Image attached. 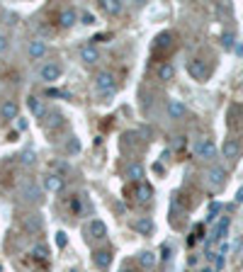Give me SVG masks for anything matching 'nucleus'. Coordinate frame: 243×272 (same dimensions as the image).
<instances>
[{"instance_id":"obj_12","label":"nucleus","mask_w":243,"mask_h":272,"mask_svg":"<svg viewBox=\"0 0 243 272\" xmlns=\"http://www.w3.org/2000/svg\"><path fill=\"white\" fill-rule=\"evenodd\" d=\"M76 20H78V13H76L73 8H68V10H64V13L59 15V25H61L64 30L73 27V25H76Z\"/></svg>"},{"instance_id":"obj_35","label":"nucleus","mask_w":243,"mask_h":272,"mask_svg":"<svg viewBox=\"0 0 243 272\" xmlns=\"http://www.w3.org/2000/svg\"><path fill=\"white\" fill-rule=\"evenodd\" d=\"M17 129L25 131V129H27V119H17Z\"/></svg>"},{"instance_id":"obj_9","label":"nucleus","mask_w":243,"mask_h":272,"mask_svg":"<svg viewBox=\"0 0 243 272\" xmlns=\"http://www.w3.org/2000/svg\"><path fill=\"white\" fill-rule=\"evenodd\" d=\"M221 153H224V158L236 160V158L241 156V144H238V139H226L224 146H221Z\"/></svg>"},{"instance_id":"obj_18","label":"nucleus","mask_w":243,"mask_h":272,"mask_svg":"<svg viewBox=\"0 0 243 272\" xmlns=\"http://www.w3.org/2000/svg\"><path fill=\"white\" fill-rule=\"evenodd\" d=\"M42 214H30L27 219H25V226H27V231L30 233H39L42 231Z\"/></svg>"},{"instance_id":"obj_4","label":"nucleus","mask_w":243,"mask_h":272,"mask_svg":"<svg viewBox=\"0 0 243 272\" xmlns=\"http://www.w3.org/2000/svg\"><path fill=\"white\" fill-rule=\"evenodd\" d=\"M61 66L59 64H54V61H49V64H44L42 68H39V78L44 80V83H54V80H59L61 78Z\"/></svg>"},{"instance_id":"obj_34","label":"nucleus","mask_w":243,"mask_h":272,"mask_svg":"<svg viewBox=\"0 0 243 272\" xmlns=\"http://www.w3.org/2000/svg\"><path fill=\"white\" fill-rule=\"evenodd\" d=\"M173 146H175V148H182V146H185V136H175Z\"/></svg>"},{"instance_id":"obj_20","label":"nucleus","mask_w":243,"mask_h":272,"mask_svg":"<svg viewBox=\"0 0 243 272\" xmlns=\"http://www.w3.org/2000/svg\"><path fill=\"white\" fill-rule=\"evenodd\" d=\"M93 260H95V265H97L100 270H107L110 262H112V255H110V250H97V253L93 255Z\"/></svg>"},{"instance_id":"obj_40","label":"nucleus","mask_w":243,"mask_h":272,"mask_svg":"<svg viewBox=\"0 0 243 272\" xmlns=\"http://www.w3.org/2000/svg\"><path fill=\"white\" fill-rule=\"evenodd\" d=\"M119 272H134V270H129V267H124V270H119Z\"/></svg>"},{"instance_id":"obj_30","label":"nucleus","mask_w":243,"mask_h":272,"mask_svg":"<svg viewBox=\"0 0 243 272\" xmlns=\"http://www.w3.org/2000/svg\"><path fill=\"white\" fill-rule=\"evenodd\" d=\"M81 22H83V25H95V15H93V13H83V15H81Z\"/></svg>"},{"instance_id":"obj_16","label":"nucleus","mask_w":243,"mask_h":272,"mask_svg":"<svg viewBox=\"0 0 243 272\" xmlns=\"http://www.w3.org/2000/svg\"><path fill=\"white\" fill-rule=\"evenodd\" d=\"M170 47H173V34H170V32L158 34L156 42H153V49H156V51H163V49H170Z\"/></svg>"},{"instance_id":"obj_26","label":"nucleus","mask_w":243,"mask_h":272,"mask_svg":"<svg viewBox=\"0 0 243 272\" xmlns=\"http://www.w3.org/2000/svg\"><path fill=\"white\" fill-rule=\"evenodd\" d=\"M134 228H136L139 233H144V236H146V233H151V231H153V221H151V219H139V221L134 224Z\"/></svg>"},{"instance_id":"obj_28","label":"nucleus","mask_w":243,"mask_h":272,"mask_svg":"<svg viewBox=\"0 0 243 272\" xmlns=\"http://www.w3.org/2000/svg\"><path fill=\"white\" fill-rule=\"evenodd\" d=\"M221 47H224L226 51L233 49V47H236V37H233L231 32H224V34H221Z\"/></svg>"},{"instance_id":"obj_10","label":"nucleus","mask_w":243,"mask_h":272,"mask_svg":"<svg viewBox=\"0 0 243 272\" xmlns=\"http://www.w3.org/2000/svg\"><path fill=\"white\" fill-rule=\"evenodd\" d=\"M27 54H30V59H42V56L47 54V44H44V39H32L30 47H27Z\"/></svg>"},{"instance_id":"obj_13","label":"nucleus","mask_w":243,"mask_h":272,"mask_svg":"<svg viewBox=\"0 0 243 272\" xmlns=\"http://www.w3.org/2000/svg\"><path fill=\"white\" fill-rule=\"evenodd\" d=\"M185 112H187L185 102H180V100H170V102H168V114H170V119H180V117H185Z\"/></svg>"},{"instance_id":"obj_25","label":"nucleus","mask_w":243,"mask_h":272,"mask_svg":"<svg viewBox=\"0 0 243 272\" xmlns=\"http://www.w3.org/2000/svg\"><path fill=\"white\" fill-rule=\"evenodd\" d=\"M25 197H27V199H32V202H39V199H42V190L32 182V185H27V187H25Z\"/></svg>"},{"instance_id":"obj_32","label":"nucleus","mask_w":243,"mask_h":272,"mask_svg":"<svg viewBox=\"0 0 243 272\" xmlns=\"http://www.w3.org/2000/svg\"><path fill=\"white\" fill-rule=\"evenodd\" d=\"M224 265H226V257L216 253V262H214V270H224Z\"/></svg>"},{"instance_id":"obj_6","label":"nucleus","mask_w":243,"mask_h":272,"mask_svg":"<svg viewBox=\"0 0 243 272\" xmlns=\"http://www.w3.org/2000/svg\"><path fill=\"white\" fill-rule=\"evenodd\" d=\"M187 73H190L194 80H199V83H204V80L209 78V71H207L204 61H199V59H192V61L187 64Z\"/></svg>"},{"instance_id":"obj_23","label":"nucleus","mask_w":243,"mask_h":272,"mask_svg":"<svg viewBox=\"0 0 243 272\" xmlns=\"http://www.w3.org/2000/svg\"><path fill=\"white\" fill-rule=\"evenodd\" d=\"M151 197H153V190H151V185H144V182H141V185L136 187V199L144 204V202H148Z\"/></svg>"},{"instance_id":"obj_2","label":"nucleus","mask_w":243,"mask_h":272,"mask_svg":"<svg viewBox=\"0 0 243 272\" xmlns=\"http://www.w3.org/2000/svg\"><path fill=\"white\" fill-rule=\"evenodd\" d=\"M42 187H44L47 192H51V194H59V192H64L66 182H64V177H61L59 173H47L44 180H42Z\"/></svg>"},{"instance_id":"obj_7","label":"nucleus","mask_w":243,"mask_h":272,"mask_svg":"<svg viewBox=\"0 0 243 272\" xmlns=\"http://www.w3.org/2000/svg\"><path fill=\"white\" fill-rule=\"evenodd\" d=\"M81 61H83L85 66L97 64V61H100V49H97L95 44H85V47H81Z\"/></svg>"},{"instance_id":"obj_21","label":"nucleus","mask_w":243,"mask_h":272,"mask_svg":"<svg viewBox=\"0 0 243 272\" xmlns=\"http://www.w3.org/2000/svg\"><path fill=\"white\" fill-rule=\"evenodd\" d=\"M61 124H64V114H61V112H51V114H47V119H44V127L51 129V131L59 129Z\"/></svg>"},{"instance_id":"obj_33","label":"nucleus","mask_w":243,"mask_h":272,"mask_svg":"<svg viewBox=\"0 0 243 272\" xmlns=\"http://www.w3.org/2000/svg\"><path fill=\"white\" fill-rule=\"evenodd\" d=\"M8 49V34L5 32H0V54H3Z\"/></svg>"},{"instance_id":"obj_38","label":"nucleus","mask_w":243,"mask_h":272,"mask_svg":"<svg viewBox=\"0 0 243 272\" xmlns=\"http://www.w3.org/2000/svg\"><path fill=\"white\" fill-rule=\"evenodd\" d=\"M236 202H243V187H241V190L236 192Z\"/></svg>"},{"instance_id":"obj_1","label":"nucleus","mask_w":243,"mask_h":272,"mask_svg":"<svg viewBox=\"0 0 243 272\" xmlns=\"http://www.w3.org/2000/svg\"><path fill=\"white\" fill-rule=\"evenodd\" d=\"M95 88L102 93V95H112L114 90H117V83H114V76L110 73V71H100L97 76H95Z\"/></svg>"},{"instance_id":"obj_36","label":"nucleus","mask_w":243,"mask_h":272,"mask_svg":"<svg viewBox=\"0 0 243 272\" xmlns=\"http://www.w3.org/2000/svg\"><path fill=\"white\" fill-rule=\"evenodd\" d=\"M161 253H163V257L168 260V257H170V245H163V248H161Z\"/></svg>"},{"instance_id":"obj_37","label":"nucleus","mask_w":243,"mask_h":272,"mask_svg":"<svg viewBox=\"0 0 243 272\" xmlns=\"http://www.w3.org/2000/svg\"><path fill=\"white\" fill-rule=\"evenodd\" d=\"M56 170H61V173H66V170H68V163H56Z\"/></svg>"},{"instance_id":"obj_8","label":"nucleus","mask_w":243,"mask_h":272,"mask_svg":"<svg viewBox=\"0 0 243 272\" xmlns=\"http://www.w3.org/2000/svg\"><path fill=\"white\" fill-rule=\"evenodd\" d=\"M17 114H20L17 102H15V100H5L3 107H0V119H5V122H10V119H20Z\"/></svg>"},{"instance_id":"obj_24","label":"nucleus","mask_w":243,"mask_h":272,"mask_svg":"<svg viewBox=\"0 0 243 272\" xmlns=\"http://www.w3.org/2000/svg\"><path fill=\"white\" fill-rule=\"evenodd\" d=\"M139 265H141V267H153V265H156V255H153L151 250H141V253H139Z\"/></svg>"},{"instance_id":"obj_27","label":"nucleus","mask_w":243,"mask_h":272,"mask_svg":"<svg viewBox=\"0 0 243 272\" xmlns=\"http://www.w3.org/2000/svg\"><path fill=\"white\" fill-rule=\"evenodd\" d=\"M32 255L37 257V260H49V250L42 245V243H37V245H32Z\"/></svg>"},{"instance_id":"obj_39","label":"nucleus","mask_w":243,"mask_h":272,"mask_svg":"<svg viewBox=\"0 0 243 272\" xmlns=\"http://www.w3.org/2000/svg\"><path fill=\"white\" fill-rule=\"evenodd\" d=\"M199 272H216V270H214V267H202Z\"/></svg>"},{"instance_id":"obj_11","label":"nucleus","mask_w":243,"mask_h":272,"mask_svg":"<svg viewBox=\"0 0 243 272\" xmlns=\"http://www.w3.org/2000/svg\"><path fill=\"white\" fill-rule=\"evenodd\" d=\"M88 228H90V236H93V238H97V240H100V238H107V224H105V221L93 219Z\"/></svg>"},{"instance_id":"obj_22","label":"nucleus","mask_w":243,"mask_h":272,"mask_svg":"<svg viewBox=\"0 0 243 272\" xmlns=\"http://www.w3.org/2000/svg\"><path fill=\"white\" fill-rule=\"evenodd\" d=\"M156 76H158V80H173L175 78V68L170 64H161L158 71H156Z\"/></svg>"},{"instance_id":"obj_19","label":"nucleus","mask_w":243,"mask_h":272,"mask_svg":"<svg viewBox=\"0 0 243 272\" xmlns=\"http://www.w3.org/2000/svg\"><path fill=\"white\" fill-rule=\"evenodd\" d=\"M228 224H231V219H228V216H221V221L216 224V228H214V233H211V240H221V238L226 236V231H228Z\"/></svg>"},{"instance_id":"obj_14","label":"nucleus","mask_w":243,"mask_h":272,"mask_svg":"<svg viewBox=\"0 0 243 272\" xmlns=\"http://www.w3.org/2000/svg\"><path fill=\"white\" fill-rule=\"evenodd\" d=\"M146 175V170H144V165L141 163H129L127 165V177L129 180H134V182H141V177Z\"/></svg>"},{"instance_id":"obj_15","label":"nucleus","mask_w":243,"mask_h":272,"mask_svg":"<svg viewBox=\"0 0 243 272\" xmlns=\"http://www.w3.org/2000/svg\"><path fill=\"white\" fill-rule=\"evenodd\" d=\"M102 10L107 13V15H119L122 10H124V3H122V0H102Z\"/></svg>"},{"instance_id":"obj_29","label":"nucleus","mask_w":243,"mask_h":272,"mask_svg":"<svg viewBox=\"0 0 243 272\" xmlns=\"http://www.w3.org/2000/svg\"><path fill=\"white\" fill-rule=\"evenodd\" d=\"M34 158H37L34 151H25L22 153V165H34Z\"/></svg>"},{"instance_id":"obj_3","label":"nucleus","mask_w":243,"mask_h":272,"mask_svg":"<svg viewBox=\"0 0 243 272\" xmlns=\"http://www.w3.org/2000/svg\"><path fill=\"white\" fill-rule=\"evenodd\" d=\"M207 182H209L211 190H219V187L226 182V170H224V165H211V168L207 170Z\"/></svg>"},{"instance_id":"obj_31","label":"nucleus","mask_w":243,"mask_h":272,"mask_svg":"<svg viewBox=\"0 0 243 272\" xmlns=\"http://www.w3.org/2000/svg\"><path fill=\"white\" fill-rule=\"evenodd\" d=\"M56 245H59V248H66V233H64V231L56 233Z\"/></svg>"},{"instance_id":"obj_17","label":"nucleus","mask_w":243,"mask_h":272,"mask_svg":"<svg viewBox=\"0 0 243 272\" xmlns=\"http://www.w3.org/2000/svg\"><path fill=\"white\" fill-rule=\"evenodd\" d=\"M27 107H30V112H32L34 117H44V102H42L37 95H30V97H27Z\"/></svg>"},{"instance_id":"obj_5","label":"nucleus","mask_w":243,"mask_h":272,"mask_svg":"<svg viewBox=\"0 0 243 272\" xmlns=\"http://www.w3.org/2000/svg\"><path fill=\"white\" fill-rule=\"evenodd\" d=\"M194 156H197V158H204V160L214 158V156H216V146H214V141H209V139H199V141L194 144Z\"/></svg>"}]
</instances>
